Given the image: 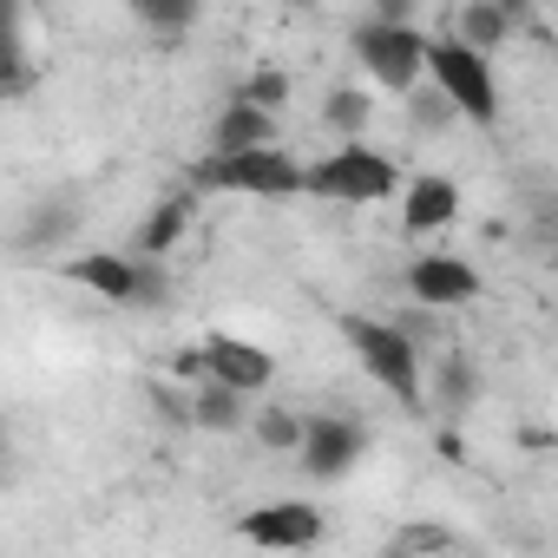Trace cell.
<instances>
[{"label": "cell", "instance_id": "23", "mask_svg": "<svg viewBox=\"0 0 558 558\" xmlns=\"http://www.w3.org/2000/svg\"><path fill=\"white\" fill-rule=\"evenodd\" d=\"M447 119H460V112L447 106V93H427V99H414V125H447Z\"/></svg>", "mask_w": 558, "mask_h": 558}, {"label": "cell", "instance_id": "7", "mask_svg": "<svg viewBox=\"0 0 558 558\" xmlns=\"http://www.w3.org/2000/svg\"><path fill=\"white\" fill-rule=\"evenodd\" d=\"M408 296L421 310H466V303H480V269L460 256H421L408 269Z\"/></svg>", "mask_w": 558, "mask_h": 558}, {"label": "cell", "instance_id": "2", "mask_svg": "<svg viewBox=\"0 0 558 558\" xmlns=\"http://www.w3.org/2000/svg\"><path fill=\"white\" fill-rule=\"evenodd\" d=\"M191 191H236V197H296L310 191V171L283 151H250V158H204L191 165Z\"/></svg>", "mask_w": 558, "mask_h": 558}, {"label": "cell", "instance_id": "10", "mask_svg": "<svg viewBox=\"0 0 558 558\" xmlns=\"http://www.w3.org/2000/svg\"><path fill=\"white\" fill-rule=\"evenodd\" d=\"M276 145V112H256L243 99H230L210 125V151L204 158H250V151H269Z\"/></svg>", "mask_w": 558, "mask_h": 558}, {"label": "cell", "instance_id": "8", "mask_svg": "<svg viewBox=\"0 0 558 558\" xmlns=\"http://www.w3.org/2000/svg\"><path fill=\"white\" fill-rule=\"evenodd\" d=\"M204 362H210V381H223V388H236V395H263L269 388V375H276V355L269 349H256V342H243V336H204Z\"/></svg>", "mask_w": 558, "mask_h": 558}, {"label": "cell", "instance_id": "18", "mask_svg": "<svg viewBox=\"0 0 558 558\" xmlns=\"http://www.w3.org/2000/svg\"><path fill=\"white\" fill-rule=\"evenodd\" d=\"M447 545H453V525L421 519V525H408V532L388 545V558H434V551H447Z\"/></svg>", "mask_w": 558, "mask_h": 558}, {"label": "cell", "instance_id": "20", "mask_svg": "<svg viewBox=\"0 0 558 558\" xmlns=\"http://www.w3.org/2000/svg\"><path fill=\"white\" fill-rule=\"evenodd\" d=\"M434 375H440V408H447V414H460V408H466V401L480 395V381H473V368H466L460 355H447V362H440Z\"/></svg>", "mask_w": 558, "mask_h": 558}, {"label": "cell", "instance_id": "14", "mask_svg": "<svg viewBox=\"0 0 558 558\" xmlns=\"http://www.w3.org/2000/svg\"><path fill=\"white\" fill-rule=\"evenodd\" d=\"M191 210H197V191H184V197H165L145 223H138V236H132V256L138 263H158L178 236H184V223H191Z\"/></svg>", "mask_w": 558, "mask_h": 558}, {"label": "cell", "instance_id": "4", "mask_svg": "<svg viewBox=\"0 0 558 558\" xmlns=\"http://www.w3.org/2000/svg\"><path fill=\"white\" fill-rule=\"evenodd\" d=\"M427 47H434V34H421V27H388V21L355 27V60L368 66V80L381 93H401V99H414V86L427 73Z\"/></svg>", "mask_w": 558, "mask_h": 558}, {"label": "cell", "instance_id": "1", "mask_svg": "<svg viewBox=\"0 0 558 558\" xmlns=\"http://www.w3.org/2000/svg\"><path fill=\"white\" fill-rule=\"evenodd\" d=\"M342 336L349 349L362 355L368 381L388 388L401 408H421L427 401V381H421V349L401 336V323H368V316H342Z\"/></svg>", "mask_w": 558, "mask_h": 558}, {"label": "cell", "instance_id": "6", "mask_svg": "<svg viewBox=\"0 0 558 558\" xmlns=\"http://www.w3.org/2000/svg\"><path fill=\"white\" fill-rule=\"evenodd\" d=\"M323 512L310 506V499H269V506H250L243 519H236V532L250 538V545H263V551H303V545H316L323 538Z\"/></svg>", "mask_w": 558, "mask_h": 558}, {"label": "cell", "instance_id": "16", "mask_svg": "<svg viewBox=\"0 0 558 558\" xmlns=\"http://www.w3.org/2000/svg\"><path fill=\"white\" fill-rule=\"evenodd\" d=\"M250 427H256V440H263L269 453H303V440H310V421L290 414V408H263Z\"/></svg>", "mask_w": 558, "mask_h": 558}, {"label": "cell", "instance_id": "5", "mask_svg": "<svg viewBox=\"0 0 558 558\" xmlns=\"http://www.w3.org/2000/svg\"><path fill=\"white\" fill-rule=\"evenodd\" d=\"M395 184H401L395 158H381L375 145H342L310 171V197H336V204H381L395 197Z\"/></svg>", "mask_w": 558, "mask_h": 558}, {"label": "cell", "instance_id": "13", "mask_svg": "<svg viewBox=\"0 0 558 558\" xmlns=\"http://www.w3.org/2000/svg\"><path fill=\"white\" fill-rule=\"evenodd\" d=\"M512 27H519V14H512V8H499V0H466V8L453 14V40H460V47H473L480 60H486V53H499V47L512 40Z\"/></svg>", "mask_w": 558, "mask_h": 558}, {"label": "cell", "instance_id": "19", "mask_svg": "<svg viewBox=\"0 0 558 558\" xmlns=\"http://www.w3.org/2000/svg\"><path fill=\"white\" fill-rule=\"evenodd\" d=\"M243 106H256V112H276V106H290V73H276V66H256L250 80H243V93H236Z\"/></svg>", "mask_w": 558, "mask_h": 558}, {"label": "cell", "instance_id": "11", "mask_svg": "<svg viewBox=\"0 0 558 558\" xmlns=\"http://www.w3.org/2000/svg\"><path fill=\"white\" fill-rule=\"evenodd\" d=\"M80 290H93V296H106V303H125L132 310V296H138V256H106V250H93V256H73V263H60Z\"/></svg>", "mask_w": 558, "mask_h": 558}, {"label": "cell", "instance_id": "24", "mask_svg": "<svg viewBox=\"0 0 558 558\" xmlns=\"http://www.w3.org/2000/svg\"><path fill=\"white\" fill-rule=\"evenodd\" d=\"M132 303H165V269L158 263H138V296Z\"/></svg>", "mask_w": 558, "mask_h": 558}, {"label": "cell", "instance_id": "9", "mask_svg": "<svg viewBox=\"0 0 558 558\" xmlns=\"http://www.w3.org/2000/svg\"><path fill=\"white\" fill-rule=\"evenodd\" d=\"M362 453H368V427H355V421H342V414L310 421V440H303V466H310V480H342Z\"/></svg>", "mask_w": 558, "mask_h": 558}, {"label": "cell", "instance_id": "15", "mask_svg": "<svg viewBox=\"0 0 558 558\" xmlns=\"http://www.w3.org/2000/svg\"><path fill=\"white\" fill-rule=\"evenodd\" d=\"M243 401H250V395H236V388H223V381H204V388H191V421H197L204 434H236V427H243Z\"/></svg>", "mask_w": 558, "mask_h": 558}, {"label": "cell", "instance_id": "22", "mask_svg": "<svg viewBox=\"0 0 558 558\" xmlns=\"http://www.w3.org/2000/svg\"><path fill=\"white\" fill-rule=\"evenodd\" d=\"M138 21H145V27H171V34H178V27H191V21H197V8H184V0H165V8H138Z\"/></svg>", "mask_w": 558, "mask_h": 558}, {"label": "cell", "instance_id": "21", "mask_svg": "<svg viewBox=\"0 0 558 558\" xmlns=\"http://www.w3.org/2000/svg\"><path fill=\"white\" fill-rule=\"evenodd\" d=\"M145 395H151V414H158L165 427H197V421H191V401H178L171 388H158V381H151Z\"/></svg>", "mask_w": 558, "mask_h": 558}, {"label": "cell", "instance_id": "3", "mask_svg": "<svg viewBox=\"0 0 558 558\" xmlns=\"http://www.w3.org/2000/svg\"><path fill=\"white\" fill-rule=\"evenodd\" d=\"M427 73H434V93H447V106L460 119H473V125H493L499 119V80H493V66L473 47H460L453 34H434Z\"/></svg>", "mask_w": 558, "mask_h": 558}, {"label": "cell", "instance_id": "12", "mask_svg": "<svg viewBox=\"0 0 558 558\" xmlns=\"http://www.w3.org/2000/svg\"><path fill=\"white\" fill-rule=\"evenodd\" d=\"M408 210H401V223L414 230V236H427V230H447L453 217H460V184L453 178H440V171H427V178H414L408 184V197H401Z\"/></svg>", "mask_w": 558, "mask_h": 558}, {"label": "cell", "instance_id": "17", "mask_svg": "<svg viewBox=\"0 0 558 558\" xmlns=\"http://www.w3.org/2000/svg\"><path fill=\"white\" fill-rule=\"evenodd\" d=\"M368 119H375V99H368L362 86H336V93H329V125L349 132V145H362Z\"/></svg>", "mask_w": 558, "mask_h": 558}]
</instances>
